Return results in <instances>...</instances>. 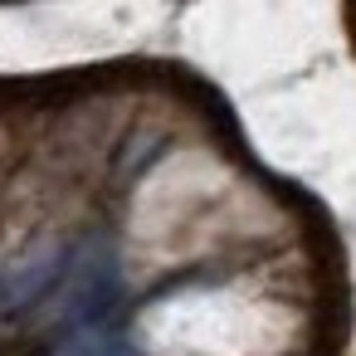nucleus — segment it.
Returning <instances> with one entry per match:
<instances>
[{
  "instance_id": "obj_1",
  "label": "nucleus",
  "mask_w": 356,
  "mask_h": 356,
  "mask_svg": "<svg viewBox=\"0 0 356 356\" xmlns=\"http://www.w3.org/2000/svg\"><path fill=\"white\" fill-rule=\"evenodd\" d=\"M69 356H127V351H113V346H79V351H69Z\"/></svg>"
}]
</instances>
